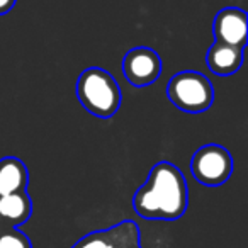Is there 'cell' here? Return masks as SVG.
I'll return each mask as SVG.
<instances>
[{"label": "cell", "instance_id": "6da1fadb", "mask_svg": "<svg viewBox=\"0 0 248 248\" xmlns=\"http://www.w3.org/2000/svg\"><path fill=\"white\" fill-rule=\"evenodd\" d=\"M189 204L187 182L180 169L170 162H158L146 182L133 196V209L145 219L175 221Z\"/></svg>", "mask_w": 248, "mask_h": 248}, {"label": "cell", "instance_id": "7a4b0ae2", "mask_svg": "<svg viewBox=\"0 0 248 248\" xmlns=\"http://www.w3.org/2000/svg\"><path fill=\"white\" fill-rule=\"evenodd\" d=\"M77 97L92 116L109 119L121 107V87L107 70L99 66L85 68L77 80Z\"/></svg>", "mask_w": 248, "mask_h": 248}, {"label": "cell", "instance_id": "3957f363", "mask_svg": "<svg viewBox=\"0 0 248 248\" xmlns=\"http://www.w3.org/2000/svg\"><path fill=\"white\" fill-rule=\"evenodd\" d=\"M167 97L179 110L199 114L211 109L214 102V89L204 73L186 70L175 73L169 80Z\"/></svg>", "mask_w": 248, "mask_h": 248}, {"label": "cell", "instance_id": "277c9868", "mask_svg": "<svg viewBox=\"0 0 248 248\" xmlns=\"http://www.w3.org/2000/svg\"><path fill=\"white\" fill-rule=\"evenodd\" d=\"M190 173L202 186H223L233 173V156L221 145H204L192 155Z\"/></svg>", "mask_w": 248, "mask_h": 248}, {"label": "cell", "instance_id": "5b68a950", "mask_svg": "<svg viewBox=\"0 0 248 248\" xmlns=\"http://www.w3.org/2000/svg\"><path fill=\"white\" fill-rule=\"evenodd\" d=\"M121 68L133 87H146L158 80L162 73V58L153 48L136 46L124 55Z\"/></svg>", "mask_w": 248, "mask_h": 248}, {"label": "cell", "instance_id": "8992f818", "mask_svg": "<svg viewBox=\"0 0 248 248\" xmlns=\"http://www.w3.org/2000/svg\"><path fill=\"white\" fill-rule=\"evenodd\" d=\"M72 248H141V233L135 221L126 219L85 234Z\"/></svg>", "mask_w": 248, "mask_h": 248}, {"label": "cell", "instance_id": "52a82bcc", "mask_svg": "<svg viewBox=\"0 0 248 248\" xmlns=\"http://www.w3.org/2000/svg\"><path fill=\"white\" fill-rule=\"evenodd\" d=\"M213 34L217 43L245 48L248 39V17L240 7H224L213 21Z\"/></svg>", "mask_w": 248, "mask_h": 248}, {"label": "cell", "instance_id": "ba28073f", "mask_svg": "<svg viewBox=\"0 0 248 248\" xmlns=\"http://www.w3.org/2000/svg\"><path fill=\"white\" fill-rule=\"evenodd\" d=\"M207 68L219 77H228L236 73L243 63V49L236 46L224 45V43L214 41L209 51L206 53Z\"/></svg>", "mask_w": 248, "mask_h": 248}, {"label": "cell", "instance_id": "9c48e42d", "mask_svg": "<svg viewBox=\"0 0 248 248\" xmlns=\"http://www.w3.org/2000/svg\"><path fill=\"white\" fill-rule=\"evenodd\" d=\"M29 172L21 158L5 156L0 158V197L22 192L28 189Z\"/></svg>", "mask_w": 248, "mask_h": 248}, {"label": "cell", "instance_id": "30bf717a", "mask_svg": "<svg viewBox=\"0 0 248 248\" xmlns=\"http://www.w3.org/2000/svg\"><path fill=\"white\" fill-rule=\"evenodd\" d=\"M32 214V201L26 190L0 197V221L5 226L17 228Z\"/></svg>", "mask_w": 248, "mask_h": 248}, {"label": "cell", "instance_id": "8fae6325", "mask_svg": "<svg viewBox=\"0 0 248 248\" xmlns=\"http://www.w3.org/2000/svg\"><path fill=\"white\" fill-rule=\"evenodd\" d=\"M0 248H32V243L21 230L5 226L0 230Z\"/></svg>", "mask_w": 248, "mask_h": 248}, {"label": "cell", "instance_id": "7c38bea8", "mask_svg": "<svg viewBox=\"0 0 248 248\" xmlns=\"http://www.w3.org/2000/svg\"><path fill=\"white\" fill-rule=\"evenodd\" d=\"M17 0H0V16H5L14 9Z\"/></svg>", "mask_w": 248, "mask_h": 248}]
</instances>
